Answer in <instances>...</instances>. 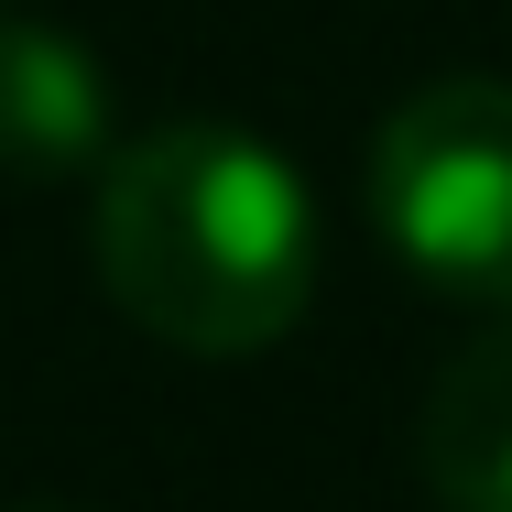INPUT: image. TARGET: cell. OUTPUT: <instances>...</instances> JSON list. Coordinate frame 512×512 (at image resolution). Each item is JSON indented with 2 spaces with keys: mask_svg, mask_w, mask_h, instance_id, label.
<instances>
[{
  "mask_svg": "<svg viewBox=\"0 0 512 512\" xmlns=\"http://www.w3.org/2000/svg\"><path fill=\"white\" fill-rule=\"evenodd\" d=\"M99 284L164 349L251 360L295 338L316 295V207L306 175L240 120L131 131L99 175Z\"/></svg>",
  "mask_w": 512,
  "mask_h": 512,
  "instance_id": "obj_1",
  "label": "cell"
},
{
  "mask_svg": "<svg viewBox=\"0 0 512 512\" xmlns=\"http://www.w3.org/2000/svg\"><path fill=\"white\" fill-rule=\"evenodd\" d=\"M371 218L414 284L512 306V88L436 77L371 131Z\"/></svg>",
  "mask_w": 512,
  "mask_h": 512,
  "instance_id": "obj_2",
  "label": "cell"
},
{
  "mask_svg": "<svg viewBox=\"0 0 512 512\" xmlns=\"http://www.w3.org/2000/svg\"><path fill=\"white\" fill-rule=\"evenodd\" d=\"M109 153V77L77 33L0 22V175H66Z\"/></svg>",
  "mask_w": 512,
  "mask_h": 512,
  "instance_id": "obj_3",
  "label": "cell"
},
{
  "mask_svg": "<svg viewBox=\"0 0 512 512\" xmlns=\"http://www.w3.org/2000/svg\"><path fill=\"white\" fill-rule=\"evenodd\" d=\"M414 447L447 512H512V306L436 371Z\"/></svg>",
  "mask_w": 512,
  "mask_h": 512,
  "instance_id": "obj_4",
  "label": "cell"
}]
</instances>
